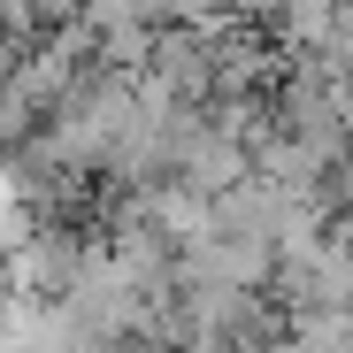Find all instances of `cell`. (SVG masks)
Wrapping results in <instances>:
<instances>
[{
    "instance_id": "obj_1",
    "label": "cell",
    "mask_w": 353,
    "mask_h": 353,
    "mask_svg": "<svg viewBox=\"0 0 353 353\" xmlns=\"http://www.w3.org/2000/svg\"><path fill=\"white\" fill-rule=\"evenodd\" d=\"M31 8V23H46V31H70V16H85V0H23Z\"/></svg>"
}]
</instances>
